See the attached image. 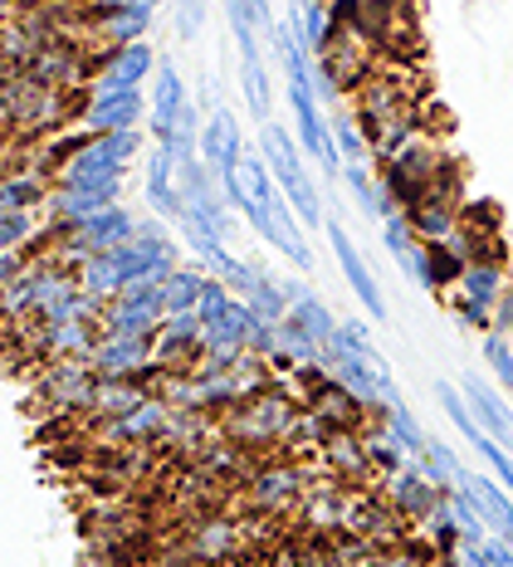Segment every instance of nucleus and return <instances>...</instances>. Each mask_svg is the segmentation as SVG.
I'll return each instance as SVG.
<instances>
[{
  "label": "nucleus",
  "instance_id": "nucleus-11",
  "mask_svg": "<svg viewBox=\"0 0 513 567\" xmlns=\"http://www.w3.org/2000/svg\"><path fill=\"white\" fill-rule=\"evenodd\" d=\"M328 245H332V259H338V269H342V279H348V289L362 299V309L372 313V318H387V299H381V284H377V275L367 269V259H362V250L352 245V235L338 226V220H328Z\"/></svg>",
  "mask_w": 513,
  "mask_h": 567
},
{
  "label": "nucleus",
  "instance_id": "nucleus-27",
  "mask_svg": "<svg viewBox=\"0 0 513 567\" xmlns=\"http://www.w3.org/2000/svg\"><path fill=\"white\" fill-rule=\"evenodd\" d=\"M435 396H440V406H445V416L455 421V431L464 435V441H470V445H480V441H484V425L474 421V411H470V401H464L460 386L435 382Z\"/></svg>",
  "mask_w": 513,
  "mask_h": 567
},
{
  "label": "nucleus",
  "instance_id": "nucleus-23",
  "mask_svg": "<svg viewBox=\"0 0 513 567\" xmlns=\"http://www.w3.org/2000/svg\"><path fill=\"white\" fill-rule=\"evenodd\" d=\"M50 200V186L34 172H6V186H0V210H44Z\"/></svg>",
  "mask_w": 513,
  "mask_h": 567
},
{
  "label": "nucleus",
  "instance_id": "nucleus-37",
  "mask_svg": "<svg viewBox=\"0 0 513 567\" xmlns=\"http://www.w3.org/2000/svg\"><path fill=\"white\" fill-rule=\"evenodd\" d=\"M460 567H499L489 543H460Z\"/></svg>",
  "mask_w": 513,
  "mask_h": 567
},
{
  "label": "nucleus",
  "instance_id": "nucleus-17",
  "mask_svg": "<svg viewBox=\"0 0 513 567\" xmlns=\"http://www.w3.org/2000/svg\"><path fill=\"white\" fill-rule=\"evenodd\" d=\"M152 396H157V392H152L147 382H103V377H99V386H93V401H89V421L93 425L117 421V416L137 411L142 401H152Z\"/></svg>",
  "mask_w": 513,
  "mask_h": 567
},
{
  "label": "nucleus",
  "instance_id": "nucleus-13",
  "mask_svg": "<svg viewBox=\"0 0 513 567\" xmlns=\"http://www.w3.org/2000/svg\"><path fill=\"white\" fill-rule=\"evenodd\" d=\"M147 200L152 210L166 220H182L186 216V196H182V162H176L172 147H157L147 162Z\"/></svg>",
  "mask_w": 513,
  "mask_h": 567
},
{
  "label": "nucleus",
  "instance_id": "nucleus-33",
  "mask_svg": "<svg viewBox=\"0 0 513 567\" xmlns=\"http://www.w3.org/2000/svg\"><path fill=\"white\" fill-rule=\"evenodd\" d=\"M318 348H324V342H314L304 333V328L294 323V318H284L279 323V352H289V358L298 362V368H308V362H318Z\"/></svg>",
  "mask_w": 513,
  "mask_h": 567
},
{
  "label": "nucleus",
  "instance_id": "nucleus-10",
  "mask_svg": "<svg viewBox=\"0 0 513 567\" xmlns=\"http://www.w3.org/2000/svg\"><path fill=\"white\" fill-rule=\"evenodd\" d=\"M240 538H245V524H230V518H220V514H201L196 524L186 528L182 558L191 567H216L240 548Z\"/></svg>",
  "mask_w": 513,
  "mask_h": 567
},
{
  "label": "nucleus",
  "instance_id": "nucleus-9",
  "mask_svg": "<svg viewBox=\"0 0 513 567\" xmlns=\"http://www.w3.org/2000/svg\"><path fill=\"white\" fill-rule=\"evenodd\" d=\"M157 362V338H103L93 352V372L103 382H142Z\"/></svg>",
  "mask_w": 513,
  "mask_h": 567
},
{
  "label": "nucleus",
  "instance_id": "nucleus-40",
  "mask_svg": "<svg viewBox=\"0 0 513 567\" xmlns=\"http://www.w3.org/2000/svg\"><path fill=\"white\" fill-rule=\"evenodd\" d=\"M324 6H332V0H324Z\"/></svg>",
  "mask_w": 513,
  "mask_h": 567
},
{
  "label": "nucleus",
  "instance_id": "nucleus-38",
  "mask_svg": "<svg viewBox=\"0 0 513 567\" xmlns=\"http://www.w3.org/2000/svg\"><path fill=\"white\" fill-rule=\"evenodd\" d=\"M494 333H509L513 338V284L504 289V299L494 303Z\"/></svg>",
  "mask_w": 513,
  "mask_h": 567
},
{
  "label": "nucleus",
  "instance_id": "nucleus-4",
  "mask_svg": "<svg viewBox=\"0 0 513 567\" xmlns=\"http://www.w3.org/2000/svg\"><path fill=\"white\" fill-rule=\"evenodd\" d=\"M509 279H504V265L499 259H480L460 275L455 289H445L440 299L455 309V318L464 328H480V333H494V303L504 299Z\"/></svg>",
  "mask_w": 513,
  "mask_h": 567
},
{
  "label": "nucleus",
  "instance_id": "nucleus-22",
  "mask_svg": "<svg viewBox=\"0 0 513 567\" xmlns=\"http://www.w3.org/2000/svg\"><path fill=\"white\" fill-rule=\"evenodd\" d=\"M269 216H274V230H279V235H274V250H284V255H289L298 269H314V250H308L304 226H298V210L289 206V196H279V200H274V210H269Z\"/></svg>",
  "mask_w": 513,
  "mask_h": 567
},
{
  "label": "nucleus",
  "instance_id": "nucleus-7",
  "mask_svg": "<svg viewBox=\"0 0 513 567\" xmlns=\"http://www.w3.org/2000/svg\"><path fill=\"white\" fill-rule=\"evenodd\" d=\"M381 494H387L391 509H397L411 528H421L425 518H431L440 504H445V489H435V484L421 475V465H415V460L406 470H397V475L381 480Z\"/></svg>",
  "mask_w": 513,
  "mask_h": 567
},
{
  "label": "nucleus",
  "instance_id": "nucleus-29",
  "mask_svg": "<svg viewBox=\"0 0 513 567\" xmlns=\"http://www.w3.org/2000/svg\"><path fill=\"white\" fill-rule=\"evenodd\" d=\"M332 142H338V152H342V167H348V162H367V157H372V137H367V127L357 123V113H342L338 117V127H332Z\"/></svg>",
  "mask_w": 513,
  "mask_h": 567
},
{
  "label": "nucleus",
  "instance_id": "nucleus-2",
  "mask_svg": "<svg viewBox=\"0 0 513 567\" xmlns=\"http://www.w3.org/2000/svg\"><path fill=\"white\" fill-rule=\"evenodd\" d=\"M298 416H304V401L289 392V382H274L269 392L249 396L245 406H235L230 416H220V435L235 441L240 451H274V445L289 441Z\"/></svg>",
  "mask_w": 513,
  "mask_h": 567
},
{
  "label": "nucleus",
  "instance_id": "nucleus-6",
  "mask_svg": "<svg viewBox=\"0 0 513 567\" xmlns=\"http://www.w3.org/2000/svg\"><path fill=\"white\" fill-rule=\"evenodd\" d=\"M142 113H147V99L142 89H113V93H89L79 113V127H89L93 137H109V133H137Z\"/></svg>",
  "mask_w": 513,
  "mask_h": 567
},
{
  "label": "nucleus",
  "instance_id": "nucleus-3",
  "mask_svg": "<svg viewBox=\"0 0 513 567\" xmlns=\"http://www.w3.org/2000/svg\"><path fill=\"white\" fill-rule=\"evenodd\" d=\"M259 152H265V162H269L274 182H279V192L289 196V206L298 210V220H304V226H328V220H324V200H318L314 182H308V172H304V147L294 142V133H284L279 123H265V127H259Z\"/></svg>",
  "mask_w": 513,
  "mask_h": 567
},
{
  "label": "nucleus",
  "instance_id": "nucleus-26",
  "mask_svg": "<svg viewBox=\"0 0 513 567\" xmlns=\"http://www.w3.org/2000/svg\"><path fill=\"white\" fill-rule=\"evenodd\" d=\"M415 465H421V475L431 480L435 489H445V494L455 489V484H460V475H464V465L455 460V451H450L445 441H431V445H425V451H421V460H415Z\"/></svg>",
  "mask_w": 513,
  "mask_h": 567
},
{
  "label": "nucleus",
  "instance_id": "nucleus-25",
  "mask_svg": "<svg viewBox=\"0 0 513 567\" xmlns=\"http://www.w3.org/2000/svg\"><path fill=\"white\" fill-rule=\"evenodd\" d=\"M240 182H245V200H255V206H269L274 210V200L284 196L279 182H274V172H269V162H265V152H245Z\"/></svg>",
  "mask_w": 513,
  "mask_h": 567
},
{
  "label": "nucleus",
  "instance_id": "nucleus-1",
  "mask_svg": "<svg viewBox=\"0 0 513 567\" xmlns=\"http://www.w3.org/2000/svg\"><path fill=\"white\" fill-rule=\"evenodd\" d=\"M89 93L44 89L25 74H6L0 84V113H6V142H40L44 133H69L79 127V113Z\"/></svg>",
  "mask_w": 513,
  "mask_h": 567
},
{
  "label": "nucleus",
  "instance_id": "nucleus-36",
  "mask_svg": "<svg viewBox=\"0 0 513 567\" xmlns=\"http://www.w3.org/2000/svg\"><path fill=\"white\" fill-rule=\"evenodd\" d=\"M137 240H142V245H152V250H176L162 220H137Z\"/></svg>",
  "mask_w": 513,
  "mask_h": 567
},
{
  "label": "nucleus",
  "instance_id": "nucleus-8",
  "mask_svg": "<svg viewBox=\"0 0 513 567\" xmlns=\"http://www.w3.org/2000/svg\"><path fill=\"white\" fill-rule=\"evenodd\" d=\"M147 74H157V59L147 44H127V50H103L93 54V84L89 93H113V89H142Z\"/></svg>",
  "mask_w": 513,
  "mask_h": 567
},
{
  "label": "nucleus",
  "instance_id": "nucleus-32",
  "mask_svg": "<svg viewBox=\"0 0 513 567\" xmlns=\"http://www.w3.org/2000/svg\"><path fill=\"white\" fill-rule=\"evenodd\" d=\"M484 362L499 377V386L513 392V338L509 333H484Z\"/></svg>",
  "mask_w": 513,
  "mask_h": 567
},
{
  "label": "nucleus",
  "instance_id": "nucleus-31",
  "mask_svg": "<svg viewBox=\"0 0 513 567\" xmlns=\"http://www.w3.org/2000/svg\"><path fill=\"white\" fill-rule=\"evenodd\" d=\"M245 303L259 313V323H284V318H289V289H284V284H274V279L259 284Z\"/></svg>",
  "mask_w": 513,
  "mask_h": 567
},
{
  "label": "nucleus",
  "instance_id": "nucleus-20",
  "mask_svg": "<svg viewBox=\"0 0 513 567\" xmlns=\"http://www.w3.org/2000/svg\"><path fill=\"white\" fill-rule=\"evenodd\" d=\"M284 289H289V318L304 328L308 338H314V342H332V338H338L342 323H332V313L324 309V299H318V293H308L304 284H284Z\"/></svg>",
  "mask_w": 513,
  "mask_h": 567
},
{
  "label": "nucleus",
  "instance_id": "nucleus-35",
  "mask_svg": "<svg viewBox=\"0 0 513 567\" xmlns=\"http://www.w3.org/2000/svg\"><path fill=\"white\" fill-rule=\"evenodd\" d=\"M474 451H480V460H484L489 470H494V480H499V484H504V489L513 494V455L504 451V441H494V435H484V441L474 445Z\"/></svg>",
  "mask_w": 513,
  "mask_h": 567
},
{
  "label": "nucleus",
  "instance_id": "nucleus-24",
  "mask_svg": "<svg viewBox=\"0 0 513 567\" xmlns=\"http://www.w3.org/2000/svg\"><path fill=\"white\" fill-rule=\"evenodd\" d=\"M377 421L387 425L391 435H397V441H401V451L411 455V460H421V451H425V445H431V435L421 431V421L411 416V406H406V401H401V406H381V411H377Z\"/></svg>",
  "mask_w": 513,
  "mask_h": 567
},
{
  "label": "nucleus",
  "instance_id": "nucleus-18",
  "mask_svg": "<svg viewBox=\"0 0 513 567\" xmlns=\"http://www.w3.org/2000/svg\"><path fill=\"white\" fill-rule=\"evenodd\" d=\"M216 275L211 269H196V265H176V275L162 284V299H166V313H196L201 299L211 293Z\"/></svg>",
  "mask_w": 513,
  "mask_h": 567
},
{
  "label": "nucleus",
  "instance_id": "nucleus-19",
  "mask_svg": "<svg viewBox=\"0 0 513 567\" xmlns=\"http://www.w3.org/2000/svg\"><path fill=\"white\" fill-rule=\"evenodd\" d=\"M99 323H59L44 333V362H59V358H83L93 362V352H99Z\"/></svg>",
  "mask_w": 513,
  "mask_h": 567
},
{
  "label": "nucleus",
  "instance_id": "nucleus-21",
  "mask_svg": "<svg viewBox=\"0 0 513 567\" xmlns=\"http://www.w3.org/2000/svg\"><path fill=\"white\" fill-rule=\"evenodd\" d=\"M332 30H338V20H332V10L324 6V0H294V34L304 40L308 54H324Z\"/></svg>",
  "mask_w": 513,
  "mask_h": 567
},
{
  "label": "nucleus",
  "instance_id": "nucleus-30",
  "mask_svg": "<svg viewBox=\"0 0 513 567\" xmlns=\"http://www.w3.org/2000/svg\"><path fill=\"white\" fill-rule=\"evenodd\" d=\"M240 84L249 99V113L259 123H269V79H265V59H240Z\"/></svg>",
  "mask_w": 513,
  "mask_h": 567
},
{
  "label": "nucleus",
  "instance_id": "nucleus-39",
  "mask_svg": "<svg viewBox=\"0 0 513 567\" xmlns=\"http://www.w3.org/2000/svg\"><path fill=\"white\" fill-rule=\"evenodd\" d=\"M201 16H206V0H182V34L186 40L201 30Z\"/></svg>",
  "mask_w": 513,
  "mask_h": 567
},
{
  "label": "nucleus",
  "instance_id": "nucleus-15",
  "mask_svg": "<svg viewBox=\"0 0 513 567\" xmlns=\"http://www.w3.org/2000/svg\"><path fill=\"white\" fill-rule=\"evenodd\" d=\"M186 84H182V74H176L172 64H162L157 69V79H152V137L166 142L176 133V123H182V113H186Z\"/></svg>",
  "mask_w": 513,
  "mask_h": 567
},
{
  "label": "nucleus",
  "instance_id": "nucleus-16",
  "mask_svg": "<svg viewBox=\"0 0 513 567\" xmlns=\"http://www.w3.org/2000/svg\"><path fill=\"white\" fill-rule=\"evenodd\" d=\"M255 328H259V313L249 309L245 299H230L216 318H211V323H201V333H206V348H240V352H249Z\"/></svg>",
  "mask_w": 513,
  "mask_h": 567
},
{
  "label": "nucleus",
  "instance_id": "nucleus-34",
  "mask_svg": "<svg viewBox=\"0 0 513 567\" xmlns=\"http://www.w3.org/2000/svg\"><path fill=\"white\" fill-rule=\"evenodd\" d=\"M216 279H225V284H230V289L235 293H245V299H249V293H255L259 289V284H265L269 275H265V269H259V265H245V259H225V265L216 269Z\"/></svg>",
  "mask_w": 513,
  "mask_h": 567
},
{
  "label": "nucleus",
  "instance_id": "nucleus-28",
  "mask_svg": "<svg viewBox=\"0 0 513 567\" xmlns=\"http://www.w3.org/2000/svg\"><path fill=\"white\" fill-rule=\"evenodd\" d=\"M372 328L367 323H342L338 328V338H332V348L342 352V358H362V362H372V372H387V358H381V352L372 348Z\"/></svg>",
  "mask_w": 513,
  "mask_h": 567
},
{
  "label": "nucleus",
  "instance_id": "nucleus-12",
  "mask_svg": "<svg viewBox=\"0 0 513 567\" xmlns=\"http://www.w3.org/2000/svg\"><path fill=\"white\" fill-rule=\"evenodd\" d=\"M201 162H206L216 176H235L245 162V137H240V123H235V113L216 109L206 123V133H201Z\"/></svg>",
  "mask_w": 513,
  "mask_h": 567
},
{
  "label": "nucleus",
  "instance_id": "nucleus-14",
  "mask_svg": "<svg viewBox=\"0 0 513 567\" xmlns=\"http://www.w3.org/2000/svg\"><path fill=\"white\" fill-rule=\"evenodd\" d=\"M460 392H464V401H470L474 421L484 425V435H494V441H513V411H509V401L499 396L480 372H464L460 377Z\"/></svg>",
  "mask_w": 513,
  "mask_h": 567
},
{
  "label": "nucleus",
  "instance_id": "nucleus-5",
  "mask_svg": "<svg viewBox=\"0 0 513 567\" xmlns=\"http://www.w3.org/2000/svg\"><path fill=\"white\" fill-rule=\"evenodd\" d=\"M381 50L372 40H367L362 30H332V40L324 44V54H318V64H324V74L338 84V93H357L367 84V79L377 74L372 69V59H377Z\"/></svg>",
  "mask_w": 513,
  "mask_h": 567
}]
</instances>
